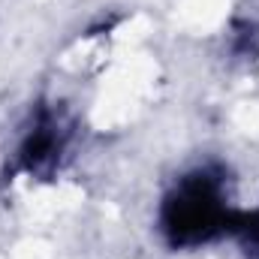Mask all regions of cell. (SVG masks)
<instances>
[{"label": "cell", "mask_w": 259, "mask_h": 259, "mask_svg": "<svg viewBox=\"0 0 259 259\" xmlns=\"http://www.w3.org/2000/svg\"><path fill=\"white\" fill-rule=\"evenodd\" d=\"M229 232L238 238L241 250L247 259H259V208L253 211H235Z\"/></svg>", "instance_id": "3957f363"}, {"label": "cell", "mask_w": 259, "mask_h": 259, "mask_svg": "<svg viewBox=\"0 0 259 259\" xmlns=\"http://www.w3.org/2000/svg\"><path fill=\"white\" fill-rule=\"evenodd\" d=\"M66 148V130L58 115L52 112H39L33 127L24 133L21 145H18V169H24L27 175H49Z\"/></svg>", "instance_id": "7a4b0ae2"}, {"label": "cell", "mask_w": 259, "mask_h": 259, "mask_svg": "<svg viewBox=\"0 0 259 259\" xmlns=\"http://www.w3.org/2000/svg\"><path fill=\"white\" fill-rule=\"evenodd\" d=\"M232 217L226 172L220 166H196L166 190L157 229L172 250H193L229 232Z\"/></svg>", "instance_id": "6da1fadb"}]
</instances>
